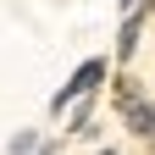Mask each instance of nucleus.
I'll return each instance as SVG.
<instances>
[{
	"label": "nucleus",
	"mask_w": 155,
	"mask_h": 155,
	"mask_svg": "<svg viewBox=\"0 0 155 155\" xmlns=\"http://www.w3.org/2000/svg\"><path fill=\"white\" fill-rule=\"evenodd\" d=\"M33 155H50V144H39V150H33Z\"/></svg>",
	"instance_id": "nucleus-5"
},
{
	"label": "nucleus",
	"mask_w": 155,
	"mask_h": 155,
	"mask_svg": "<svg viewBox=\"0 0 155 155\" xmlns=\"http://www.w3.org/2000/svg\"><path fill=\"white\" fill-rule=\"evenodd\" d=\"M150 6H155V0H150Z\"/></svg>",
	"instance_id": "nucleus-8"
},
{
	"label": "nucleus",
	"mask_w": 155,
	"mask_h": 155,
	"mask_svg": "<svg viewBox=\"0 0 155 155\" xmlns=\"http://www.w3.org/2000/svg\"><path fill=\"white\" fill-rule=\"evenodd\" d=\"M150 11H155L150 0H139V6L127 11V22H122V33H116V61H127V55L139 50V33H144V17H150Z\"/></svg>",
	"instance_id": "nucleus-3"
},
{
	"label": "nucleus",
	"mask_w": 155,
	"mask_h": 155,
	"mask_svg": "<svg viewBox=\"0 0 155 155\" xmlns=\"http://www.w3.org/2000/svg\"><path fill=\"white\" fill-rule=\"evenodd\" d=\"M122 6H127V11H133V6H139V0H122Z\"/></svg>",
	"instance_id": "nucleus-6"
},
{
	"label": "nucleus",
	"mask_w": 155,
	"mask_h": 155,
	"mask_svg": "<svg viewBox=\"0 0 155 155\" xmlns=\"http://www.w3.org/2000/svg\"><path fill=\"white\" fill-rule=\"evenodd\" d=\"M6 150H11V155H33V150H39V133H33V127H28V133H11Z\"/></svg>",
	"instance_id": "nucleus-4"
},
{
	"label": "nucleus",
	"mask_w": 155,
	"mask_h": 155,
	"mask_svg": "<svg viewBox=\"0 0 155 155\" xmlns=\"http://www.w3.org/2000/svg\"><path fill=\"white\" fill-rule=\"evenodd\" d=\"M100 155H122V150H100Z\"/></svg>",
	"instance_id": "nucleus-7"
},
{
	"label": "nucleus",
	"mask_w": 155,
	"mask_h": 155,
	"mask_svg": "<svg viewBox=\"0 0 155 155\" xmlns=\"http://www.w3.org/2000/svg\"><path fill=\"white\" fill-rule=\"evenodd\" d=\"M116 111H122V122L139 133L144 144H155V100H144L133 83H122V89H116Z\"/></svg>",
	"instance_id": "nucleus-2"
},
{
	"label": "nucleus",
	"mask_w": 155,
	"mask_h": 155,
	"mask_svg": "<svg viewBox=\"0 0 155 155\" xmlns=\"http://www.w3.org/2000/svg\"><path fill=\"white\" fill-rule=\"evenodd\" d=\"M100 78H105V55H89V61L78 67V72L67 78L61 89H55V100H50V111L61 116L67 105H78V100H83V94H94V89H100Z\"/></svg>",
	"instance_id": "nucleus-1"
}]
</instances>
